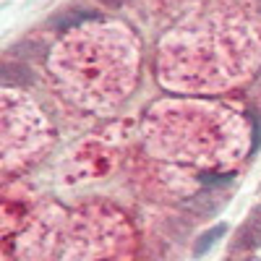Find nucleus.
Wrapping results in <instances>:
<instances>
[{
    "mask_svg": "<svg viewBox=\"0 0 261 261\" xmlns=\"http://www.w3.org/2000/svg\"><path fill=\"white\" fill-rule=\"evenodd\" d=\"M232 180V175H222V178H217V175H201V183H227Z\"/></svg>",
    "mask_w": 261,
    "mask_h": 261,
    "instance_id": "5",
    "label": "nucleus"
},
{
    "mask_svg": "<svg viewBox=\"0 0 261 261\" xmlns=\"http://www.w3.org/2000/svg\"><path fill=\"white\" fill-rule=\"evenodd\" d=\"M99 3L110 6V8H120V6H123V0H99Z\"/></svg>",
    "mask_w": 261,
    "mask_h": 261,
    "instance_id": "6",
    "label": "nucleus"
},
{
    "mask_svg": "<svg viewBox=\"0 0 261 261\" xmlns=\"http://www.w3.org/2000/svg\"><path fill=\"white\" fill-rule=\"evenodd\" d=\"M225 232H227V227H225V225H217V227H212L209 232H204V235L199 238V241H196L193 253H196V256H204V253H206V251H209L217 241H220V238H222Z\"/></svg>",
    "mask_w": 261,
    "mask_h": 261,
    "instance_id": "3",
    "label": "nucleus"
},
{
    "mask_svg": "<svg viewBox=\"0 0 261 261\" xmlns=\"http://www.w3.org/2000/svg\"><path fill=\"white\" fill-rule=\"evenodd\" d=\"M248 118H251V123H253V144H251V151H256V149L261 146V118H258L256 113H248Z\"/></svg>",
    "mask_w": 261,
    "mask_h": 261,
    "instance_id": "4",
    "label": "nucleus"
},
{
    "mask_svg": "<svg viewBox=\"0 0 261 261\" xmlns=\"http://www.w3.org/2000/svg\"><path fill=\"white\" fill-rule=\"evenodd\" d=\"M97 18H99V13H94V11H68V13L55 16L50 24L55 29H71V27H81L84 21H97Z\"/></svg>",
    "mask_w": 261,
    "mask_h": 261,
    "instance_id": "2",
    "label": "nucleus"
},
{
    "mask_svg": "<svg viewBox=\"0 0 261 261\" xmlns=\"http://www.w3.org/2000/svg\"><path fill=\"white\" fill-rule=\"evenodd\" d=\"M0 81H3L6 86H32L34 76H32L29 68H24V65L6 63L3 68H0Z\"/></svg>",
    "mask_w": 261,
    "mask_h": 261,
    "instance_id": "1",
    "label": "nucleus"
}]
</instances>
